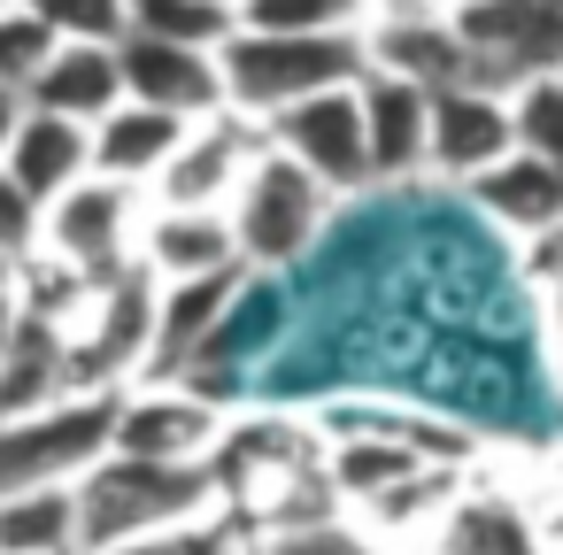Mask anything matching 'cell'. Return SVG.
I'll return each mask as SVG.
<instances>
[{"label": "cell", "instance_id": "cell-1", "mask_svg": "<svg viewBox=\"0 0 563 555\" xmlns=\"http://www.w3.org/2000/svg\"><path fill=\"white\" fill-rule=\"evenodd\" d=\"M209 493H217V524H232L240 547L340 509L324 478V432H301L286 417H232L209 455Z\"/></svg>", "mask_w": 563, "mask_h": 555}, {"label": "cell", "instance_id": "cell-2", "mask_svg": "<svg viewBox=\"0 0 563 555\" xmlns=\"http://www.w3.org/2000/svg\"><path fill=\"white\" fill-rule=\"evenodd\" d=\"M70 501H78V547L86 555H109V547H132V540L217 517V493H209L201 463H140V455H117V447L70 486Z\"/></svg>", "mask_w": 563, "mask_h": 555}, {"label": "cell", "instance_id": "cell-3", "mask_svg": "<svg viewBox=\"0 0 563 555\" xmlns=\"http://www.w3.org/2000/svg\"><path fill=\"white\" fill-rule=\"evenodd\" d=\"M363 78V40L355 32H232L217 47V86L224 109L247 124H271L278 109L355 86Z\"/></svg>", "mask_w": 563, "mask_h": 555}, {"label": "cell", "instance_id": "cell-4", "mask_svg": "<svg viewBox=\"0 0 563 555\" xmlns=\"http://www.w3.org/2000/svg\"><path fill=\"white\" fill-rule=\"evenodd\" d=\"M332 193L301 170V163H286L271 140L255 147V163L240 170V186H232V201H224V224H232V247H240V270H286V263H301L317 240H324V224H332Z\"/></svg>", "mask_w": 563, "mask_h": 555}, {"label": "cell", "instance_id": "cell-5", "mask_svg": "<svg viewBox=\"0 0 563 555\" xmlns=\"http://www.w3.org/2000/svg\"><path fill=\"white\" fill-rule=\"evenodd\" d=\"M109 455V393H55L40 409L0 417V493L78 486Z\"/></svg>", "mask_w": 563, "mask_h": 555}, {"label": "cell", "instance_id": "cell-6", "mask_svg": "<svg viewBox=\"0 0 563 555\" xmlns=\"http://www.w3.org/2000/svg\"><path fill=\"white\" fill-rule=\"evenodd\" d=\"M232 409L217 393H194L186 378H132L109 393V447L140 463H201L217 455Z\"/></svg>", "mask_w": 563, "mask_h": 555}, {"label": "cell", "instance_id": "cell-7", "mask_svg": "<svg viewBox=\"0 0 563 555\" xmlns=\"http://www.w3.org/2000/svg\"><path fill=\"white\" fill-rule=\"evenodd\" d=\"M140 193L132 186H117V178H78V186H63L47 209H40V255H55L70 278H86V286H101V278H117V270H132V240H140Z\"/></svg>", "mask_w": 563, "mask_h": 555}, {"label": "cell", "instance_id": "cell-8", "mask_svg": "<svg viewBox=\"0 0 563 555\" xmlns=\"http://www.w3.org/2000/svg\"><path fill=\"white\" fill-rule=\"evenodd\" d=\"M263 140H271L286 163H301L332 201H347V193L371 186V147H363L355 86H332V93H309V101L278 109V116L263 124Z\"/></svg>", "mask_w": 563, "mask_h": 555}, {"label": "cell", "instance_id": "cell-9", "mask_svg": "<svg viewBox=\"0 0 563 555\" xmlns=\"http://www.w3.org/2000/svg\"><path fill=\"white\" fill-rule=\"evenodd\" d=\"M255 147H263V124H247L232 109L186 124V140L170 147V163L147 186V209H224L232 186H240V170L255 163Z\"/></svg>", "mask_w": 563, "mask_h": 555}, {"label": "cell", "instance_id": "cell-10", "mask_svg": "<svg viewBox=\"0 0 563 555\" xmlns=\"http://www.w3.org/2000/svg\"><path fill=\"white\" fill-rule=\"evenodd\" d=\"M509 147H517L509 140V93H494V86H440L432 93V116H424V178L471 186Z\"/></svg>", "mask_w": 563, "mask_h": 555}, {"label": "cell", "instance_id": "cell-11", "mask_svg": "<svg viewBox=\"0 0 563 555\" xmlns=\"http://www.w3.org/2000/svg\"><path fill=\"white\" fill-rule=\"evenodd\" d=\"M117 78H124V101L163 109V116H178V124H201V116L224 109L217 55H201V47H163V40L124 32V40H117Z\"/></svg>", "mask_w": 563, "mask_h": 555}, {"label": "cell", "instance_id": "cell-12", "mask_svg": "<svg viewBox=\"0 0 563 555\" xmlns=\"http://www.w3.org/2000/svg\"><path fill=\"white\" fill-rule=\"evenodd\" d=\"M355 109H363L371 186H409V178H424V116H432V93L409 86V78L363 70V78H355Z\"/></svg>", "mask_w": 563, "mask_h": 555}, {"label": "cell", "instance_id": "cell-13", "mask_svg": "<svg viewBox=\"0 0 563 555\" xmlns=\"http://www.w3.org/2000/svg\"><path fill=\"white\" fill-rule=\"evenodd\" d=\"M132 263H140L155 286H178V278H217V270H240V247H232L224 209H140Z\"/></svg>", "mask_w": 563, "mask_h": 555}, {"label": "cell", "instance_id": "cell-14", "mask_svg": "<svg viewBox=\"0 0 563 555\" xmlns=\"http://www.w3.org/2000/svg\"><path fill=\"white\" fill-rule=\"evenodd\" d=\"M471 209L494 224V232H509V240H548L555 224H563V170L555 163H540V155H501L494 170H478L471 186Z\"/></svg>", "mask_w": 563, "mask_h": 555}, {"label": "cell", "instance_id": "cell-15", "mask_svg": "<svg viewBox=\"0 0 563 555\" xmlns=\"http://www.w3.org/2000/svg\"><path fill=\"white\" fill-rule=\"evenodd\" d=\"M424 547L432 555H540V509L501 486H463Z\"/></svg>", "mask_w": 563, "mask_h": 555}, {"label": "cell", "instance_id": "cell-16", "mask_svg": "<svg viewBox=\"0 0 563 555\" xmlns=\"http://www.w3.org/2000/svg\"><path fill=\"white\" fill-rule=\"evenodd\" d=\"M178 140H186V124H178V116L140 109V101H117L101 124H86V170H93V178L132 186V193L147 201V186H155V170L170 163V147H178Z\"/></svg>", "mask_w": 563, "mask_h": 555}, {"label": "cell", "instance_id": "cell-17", "mask_svg": "<svg viewBox=\"0 0 563 555\" xmlns=\"http://www.w3.org/2000/svg\"><path fill=\"white\" fill-rule=\"evenodd\" d=\"M117 101H124L117 47H55V55L32 70V86H24V109L63 116V124H101Z\"/></svg>", "mask_w": 563, "mask_h": 555}, {"label": "cell", "instance_id": "cell-18", "mask_svg": "<svg viewBox=\"0 0 563 555\" xmlns=\"http://www.w3.org/2000/svg\"><path fill=\"white\" fill-rule=\"evenodd\" d=\"M0 170H9V178L47 209L63 186H78V178H86V124H63V116L24 109V116H16V140H9V155H0Z\"/></svg>", "mask_w": 563, "mask_h": 555}, {"label": "cell", "instance_id": "cell-19", "mask_svg": "<svg viewBox=\"0 0 563 555\" xmlns=\"http://www.w3.org/2000/svg\"><path fill=\"white\" fill-rule=\"evenodd\" d=\"M0 555H78V501H70V486L0 493Z\"/></svg>", "mask_w": 563, "mask_h": 555}, {"label": "cell", "instance_id": "cell-20", "mask_svg": "<svg viewBox=\"0 0 563 555\" xmlns=\"http://www.w3.org/2000/svg\"><path fill=\"white\" fill-rule=\"evenodd\" d=\"M124 16H132L140 40H163V47L217 55L232 40V9H217V0H124Z\"/></svg>", "mask_w": 563, "mask_h": 555}, {"label": "cell", "instance_id": "cell-21", "mask_svg": "<svg viewBox=\"0 0 563 555\" xmlns=\"http://www.w3.org/2000/svg\"><path fill=\"white\" fill-rule=\"evenodd\" d=\"M509 140H517V155H540L563 170V70L509 86Z\"/></svg>", "mask_w": 563, "mask_h": 555}, {"label": "cell", "instance_id": "cell-22", "mask_svg": "<svg viewBox=\"0 0 563 555\" xmlns=\"http://www.w3.org/2000/svg\"><path fill=\"white\" fill-rule=\"evenodd\" d=\"M371 0H240L232 32H363Z\"/></svg>", "mask_w": 563, "mask_h": 555}, {"label": "cell", "instance_id": "cell-23", "mask_svg": "<svg viewBox=\"0 0 563 555\" xmlns=\"http://www.w3.org/2000/svg\"><path fill=\"white\" fill-rule=\"evenodd\" d=\"M24 9L47 24L55 47H117V40L132 32L124 0H24Z\"/></svg>", "mask_w": 563, "mask_h": 555}, {"label": "cell", "instance_id": "cell-24", "mask_svg": "<svg viewBox=\"0 0 563 555\" xmlns=\"http://www.w3.org/2000/svg\"><path fill=\"white\" fill-rule=\"evenodd\" d=\"M255 555H394V547H378L347 509H324V517H309V524H286V532L255 540Z\"/></svg>", "mask_w": 563, "mask_h": 555}, {"label": "cell", "instance_id": "cell-25", "mask_svg": "<svg viewBox=\"0 0 563 555\" xmlns=\"http://www.w3.org/2000/svg\"><path fill=\"white\" fill-rule=\"evenodd\" d=\"M525 270L540 286V324H548V370H555V393H563V224L548 240H525Z\"/></svg>", "mask_w": 563, "mask_h": 555}, {"label": "cell", "instance_id": "cell-26", "mask_svg": "<svg viewBox=\"0 0 563 555\" xmlns=\"http://www.w3.org/2000/svg\"><path fill=\"white\" fill-rule=\"evenodd\" d=\"M55 55V40H47V24L24 9V0H9V9H0V86L9 93H24L32 86V70Z\"/></svg>", "mask_w": 563, "mask_h": 555}, {"label": "cell", "instance_id": "cell-27", "mask_svg": "<svg viewBox=\"0 0 563 555\" xmlns=\"http://www.w3.org/2000/svg\"><path fill=\"white\" fill-rule=\"evenodd\" d=\"M109 555H240V540H232V524L201 517V524H178V532H155L132 547H109Z\"/></svg>", "mask_w": 563, "mask_h": 555}, {"label": "cell", "instance_id": "cell-28", "mask_svg": "<svg viewBox=\"0 0 563 555\" xmlns=\"http://www.w3.org/2000/svg\"><path fill=\"white\" fill-rule=\"evenodd\" d=\"M32 247H40V201H32L9 170H0V255L24 263Z\"/></svg>", "mask_w": 563, "mask_h": 555}, {"label": "cell", "instance_id": "cell-29", "mask_svg": "<svg viewBox=\"0 0 563 555\" xmlns=\"http://www.w3.org/2000/svg\"><path fill=\"white\" fill-rule=\"evenodd\" d=\"M16 116H24V93L0 86V155H9V140H16Z\"/></svg>", "mask_w": 563, "mask_h": 555}, {"label": "cell", "instance_id": "cell-30", "mask_svg": "<svg viewBox=\"0 0 563 555\" xmlns=\"http://www.w3.org/2000/svg\"><path fill=\"white\" fill-rule=\"evenodd\" d=\"M9 324H16V293H0V347H9Z\"/></svg>", "mask_w": 563, "mask_h": 555}, {"label": "cell", "instance_id": "cell-31", "mask_svg": "<svg viewBox=\"0 0 563 555\" xmlns=\"http://www.w3.org/2000/svg\"><path fill=\"white\" fill-rule=\"evenodd\" d=\"M9 286H16V263H9V255H0V293H9Z\"/></svg>", "mask_w": 563, "mask_h": 555}, {"label": "cell", "instance_id": "cell-32", "mask_svg": "<svg viewBox=\"0 0 563 555\" xmlns=\"http://www.w3.org/2000/svg\"><path fill=\"white\" fill-rule=\"evenodd\" d=\"M217 9H240V0H217Z\"/></svg>", "mask_w": 563, "mask_h": 555}, {"label": "cell", "instance_id": "cell-33", "mask_svg": "<svg viewBox=\"0 0 563 555\" xmlns=\"http://www.w3.org/2000/svg\"><path fill=\"white\" fill-rule=\"evenodd\" d=\"M417 555H432V547H417Z\"/></svg>", "mask_w": 563, "mask_h": 555}, {"label": "cell", "instance_id": "cell-34", "mask_svg": "<svg viewBox=\"0 0 563 555\" xmlns=\"http://www.w3.org/2000/svg\"><path fill=\"white\" fill-rule=\"evenodd\" d=\"M240 555H255V547H240Z\"/></svg>", "mask_w": 563, "mask_h": 555}, {"label": "cell", "instance_id": "cell-35", "mask_svg": "<svg viewBox=\"0 0 563 555\" xmlns=\"http://www.w3.org/2000/svg\"><path fill=\"white\" fill-rule=\"evenodd\" d=\"M0 9H9V0H0Z\"/></svg>", "mask_w": 563, "mask_h": 555}, {"label": "cell", "instance_id": "cell-36", "mask_svg": "<svg viewBox=\"0 0 563 555\" xmlns=\"http://www.w3.org/2000/svg\"><path fill=\"white\" fill-rule=\"evenodd\" d=\"M78 555H86V547H78Z\"/></svg>", "mask_w": 563, "mask_h": 555}]
</instances>
